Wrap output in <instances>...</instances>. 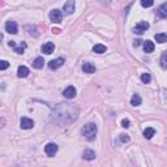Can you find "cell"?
<instances>
[{"instance_id": "6da1fadb", "label": "cell", "mask_w": 167, "mask_h": 167, "mask_svg": "<svg viewBox=\"0 0 167 167\" xmlns=\"http://www.w3.org/2000/svg\"><path fill=\"white\" fill-rule=\"evenodd\" d=\"M52 118L59 125H68L79 118V108L71 103H59L54 108Z\"/></svg>"}, {"instance_id": "7a4b0ae2", "label": "cell", "mask_w": 167, "mask_h": 167, "mask_svg": "<svg viewBox=\"0 0 167 167\" xmlns=\"http://www.w3.org/2000/svg\"><path fill=\"white\" fill-rule=\"evenodd\" d=\"M97 132H98V128L97 125L94 124V123H88L86 125H84L82 128V136L86 138L88 141H93V140H96V137H97Z\"/></svg>"}, {"instance_id": "3957f363", "label": "cell", "mask_w": 167, "mask_h": 167, "mask_svg": "<svg viewBox=\"0 0 167 167\" xmlns=\"http://www.w3.org/2000/svg\"><path fill=\"white\" fill-rule=\"evenodd\" d=\"M58 145L56 144H54V142H48L46 146H44V153H46L48 157H54L55 154L58 153Z\"/></svg>"}, {"instance_id": "277c9868", "label": "cell", "mask_w": 167, "mask_h": 167, "mask_svg": "<svg viewBox=\"0 0 167 167\" xmlns=\"http://www.w3.org/2000/svg\"><path fill=\"white\" fill-rule=\"evenodd\" d=\"M62 10L59 9H52L51 12H50V20H51L52 22H55V24H59V22H62Z\"/></svg>"}, {"instance_id": "5b68a950", "label": "cell", "mask_w": 167, "mask_h": 167, "mask_svg": "<svg viewBox=\"0 0 167 167\" xmlns=\"http://www.w3.org/2000/svg\"><path fill=\"white\" fill-rule=\"evenodd\" d=\"M75 8H76L75 0H68V2L65 3L64 8H63V12H64V14H72L75 12Z\"/></svg>"}, {"instance_id": "8992f818", "label": "cell", "mask_w": 167, "mask_h": 167, "mask_svg": "<svg viewBox=\"0 0 167 167\" xmlns=\"http://www.w3.org/2000/svg\"><path fill=\"white\" fill-rule=\"evenodd\" d=\"M20 127L22 129H31V128L34 127V121L24 116V118H21V120H20Z\"/></svg>"}, {"instance_id": "52a82bcc", "label": "cell", "mask_w": 167, "mask_h": 167, "mask_svg": "<svg viewBox=\"0 0 167 167\" xmlns=\"http://www.w3.org/2000/svg\"><path fill=\"white\" fill-rule=\"evenodd\" d=\"M149 29V24L146 21H141V22H138V24L135 26V29H133V31L137 33V34H142L144 31H146Z\"/></svg>"}, {"instance_id": "ba28073f", "label": "cell", "mask_w": 167, "mask_h": 167, "mask_svg": "<svg viewBox=\"0 0 167 167\" xmlns=\"http://www.w3.org/2000/svg\"><path fill=\"white\" fill-rule=\"evenodd\" d=\"M5 31H8L9 34H17V31H18L17 24L14 21H8L5 24Z\"/></svg>"}, {"instance_id": "9c48e42d", "label": "cell", "mask_w": 167, "mask_h": 167, "mask_svg": "<svg viewBox=\"0 0 167 167\" xmlns=\"http://www.w3.org/2000/svg\"><path fill=\"white\" fill-rule=\"evenodd\" d=\"M63 64H64V59L63 58H58V59H54V60H51V62L48 63V68L55 71V69L60 68Z\"/></svg>"}, {"instance_id": "30bf717a", "label": "cell", "mask_w": 167, "mask_h": 167, "mask_svg": "<svg viewBox=\"0 0 167 167\" xmlns=\"http://www.w3.org/2000/svg\"><path fill=\"white\" fill-rule=\"evenodd\" d=\"M76 88L75 86H68V88H65L64 89V92H63V96L67 98V99H72V98H75L76 97Z\"/></svg>"}, {"instance_id": "8fae6325", "label": "cell", "mask_w": 167, "mask_h": 167, "mask_svg": "<svg viewBox=\"0 0 167 167\" xmlns=\"http://www.w3.org/2000/svg\"><path fill=\"white\" fill-rule=\"evenodd\" d=\"M29 73H30V71H29V68H27V67H25V65H20V67H18V69H17V76L20 77V79L27 77V76H29Z\"/></svg>"}, {"instance_id": "7c38bea8", "label": "cell", "mask_w": 167, "mask_h": 167, "mask_svg": "<svg viewBox=\"0 0 167 167\" xmlns=\"http://www.w3.org/2000/svg\"><path fill=\"white\" fill-rule=\"evenodd\" d=\"M54 50H55V44H54L52 42H47V43H44L43 46H42V51L46 54V55L52 54Z\"/></svg>"}, {"instance_id": "4fadbf2b", "label": "cell", "mask_w": 167, "mask_h": 167, "mask_svg": "<svg viewBox=\"0 0 167 167\" xmlns=\"http://www.w3.org/2000/svg\"><path fill=\"white\" fill-rule=\"evenodd\" d=\"M82 158L85 161H94L96 159V153H94V150H92V149H86L85 152L82 153Z\"/></svg>"}, {"instance_id": "5bb4252c", "label": "cell", "mask_w": 167, "mask_h": 167, "mask_svg": "<svg viewBox=\"0 0 167 167\" xmlns=\"http://www.w3.org/2000/svg\"><path fill=\"white\" fill-rule=\"evenodd\" d=\"M82 71L85 72V73H94L96 72V65L94 64H92V63H84V65H82Z\"/></svg>"}, {"instance_id": "9a60e30c", "label": "cell", "mask_w": 167, "mask_h": 167, "mask_svg": "<svg viewBox=\"0 0 167 167\" xmlns=\"http://www.w3.org/2000/svg\"><path fill=\"white\" fill-rule=\"evenodd\" d=\"M154 48H155V46H154V43L152 41H145L144 42V51H145L146 54L153 52Z\"/></svg>"}, {"instance_id": "2e32d148", "label": "cell", "mask_w": 167, "mask_h": 167, "mask_svg": "<svg viewBox=\"0 0 167 167\" xmlns=\"http://www.w3.org/2000/svg\"><path fill=\"white\" fill-rule=\"evenodd\" d=\"M43 65H44V59L42 56L34 59V62H33V67H34L35 69H42Z\"/></svg>"}, {"instance_id": "e0dca14e", "label": "cell", "mask_w": 167, "mask_h": 167, "mask_svg": "<svg viewBox=\"0 0 167 167\" xmlns=\"http://www.w3.org/2000/svg\"><path fill=\"white\" fill-rule=\"evenodd\" d=\"M158 16L162 18H167V3H163L158 8Z\"/></svg>"}, {"instance_id": "ac0fdd59", "label": "cell", "mask_w": 167, "mask_h": 167, "mask_svg": "<svg viewBox=\"0 0 167 167\" xmlns=\"http://www.w3.org/2000/svg\"><path fill=\"white\" fill-rule=\"evenodd\" d=\"M141 102H142L141 97L138 96V94H133L132 98H131V104L133 106V107H137V106H140Z\"/></svg>"}, {"instance_id": "d6986e66", "label": "cell", "mask_w": 167, "mask_h": 167, "mask_svg": "<svg viewBox=\"0 0 167 167\" xmlns=\"http://www.w3.org/2000/svg\"><path fill=\"white\" fill-rule=\"evenodd\" d=\"M106 50H107V47H106L104 44H101V43H98V44H96V46L93 47V51L96 54H104Z\"/></svg>"}, {"instance_id": "ffe728a7", "label": "cell", "mask_w": 167, "mask_h": 167, "mask_svg": "<svg viewBox=\"0 0 167 167\" xmlns=\"http://www.w3.org/2000/svg\"><path fill=\"white\" fill-rule=\"evenodd\" d=\"M155 135V129H154V128H146V129L145 131H144V137H145L146 138V140H150V138H152L153 136Z\"/></svg>"}, {"instance_id": "44dd1931", "label": "cell", "mask_w": 167, "mask_h": 167, "mask_svg": "<svg viewBox=\"0 0 167 167\" xmlns=\"http://www.w3.org/2000/svg\"><path fill=\"white\" fill-rule=\"evenodd\" d=\"M155 41H157L158 43L167 42V34H166V33H159V34H155Z\"/></svg>"}, {"instance_id": "7402d4cb", "label": "cell", "mask_w": 167, "mask_h": 167, "mask_svg": "<svg viewBox=\"0 0 167 167\" xmlns=\"http://www.w3.org/2000/svg\"><path fill=\"white\" fill-rule=\"evenodd\" d=\"M161 65L163 69H167V51L161 56Z\"/></svg>"}, {"instance_id": "603a6c76", "label": "cell", "mask_w": 167, "mask_h": 167, "mask_svg": "<svg viewBox=\"0 0 167 167\" xmlns=\"http://www.w3.org/2000/svg\"><path fill=\"white\" fill-rule=\"evenodd\" d=\"M153 4H154V0H141V5L144 8H150L153 7Z\"/></svg>"}, {"instance_id": "cb8c5ba5", "label": "cell", "mask_w": 167, "mask_h": 167, "mask_svg": "<svg viewBox=\"0 0 167 167\" xmlns=\"http://www.w3.org/2000/svg\"><path fill=\"white\" fill-rule=\"evenodd\" d=\"M25 48H26V43H25V42H22V43H21V46L14 47V52H17V54H24Z\"/></svg>"}, {"instance_id": "d4e9b609", "label": "cell", "mask_w": 167, "mask_h": 167, "mask_svg": "<svg viewBox=\"0 0 167 167\" xmlns=\"http://www.w3.org/2000/svg\"><path fill=\"white\" fill-rule=\"evenodd\" d=\"M141 81L144 84H149L150 81H152V76H150L149 73H142L141 75Z\"/></svg>"}, {"instance_id": "484cf974", "label": "cell", "mask_w": 167, "mask_h": 167, "mask_svg": "<svg viewBox=\"0 0 167 167\" xmlns=\"http://www.w3.org/2000/svg\"><path fill=\"white\" fill-rule=\"evenodd\" d=\"M25 29L26 30H29V34H34V35H38V33H37V29H35V26H29V25H26L25 26Z\"/></svg>"}, {"instance_id": "4316f807", "label": "cell", "mask_w": 167, "mask_h": 167, "mask_svg": "<svg viewBox=\"0 0 167 167\" xmlns=\"http://www.w3.org/2000/svg\"><path fill=\"white\" fill-rule=\"evenodd\" d=\"M8 67H9V63L7 62V60H2V62H0V69H2V71L7 69Z\"/></svg>"}, {"instance_id": "83f0119b", "label": "cell", "mask_w": 167, "mask_h": 167, "mask_svg": "<svg viewBox=\"0 0 167 167\" xmlns=\"http://www.w3.org/2000/svg\"><path fill=\"white\" fill-rule=\"evenodd\" d=\"M120 141L121 142H128V141H129V136L124 135V133H121V135H120Z\"/></svg>"}, {"instance_id": "f1b7e54d", "label": "cell", "mask_w": 167, "mask_h": 167, "mask_svg": "<svg viewBox=\"0 0 167 167\" xmlns=\"http://www.w3.org/2000/svg\"><path fill=\"white\" fill-rule=\"evenodd\" d=\"M129 124H131V121L128 120V119H123V120H121V127H123V128H129Z\"/></svg>"}, {"instance_id": "f546056e", "label": "cell", "mask_w": 167, "mask_h": 167, "mask_svg": "<svg viewBox=\"0 0 167 167\" xmlns=\"http://www.w3.org/2000/svg\"><path fill=\"white\" fill-rule=\"evenodd\" d=\"M8 44H9L10 47H13V48L16 47V43H14V41H9V42H8Z\"/></svg>"}, {"instance_id": "4dcf8cb0", "label": "cell", "mask_w": 167, "mask_h": 167, "mask_svg": "<svg viewBox=\"0 0 167 167\" xmlns=\"http://www.w3.org/2000/svg\"><path fill=\"white\" fill-rule=\"evenodd\" d=\"M140 42H141V41H135V46H136V47L140 46Z\"/></svg>"}, {"instance_id": "1f68e13d", "label": "cell", "mask_w": 167, "mask_h": 167, "mask_svg": "<svg viewBox=\"0 0 167 167\" xmlns=\"http://www.w3.org/2000/svg\"><path fill=\"white\" fill-rule=\"evenodd\" d=\"M101 2H102V3H106V4H110L111 0H101Z\"/></svg>"}]
</instances>
